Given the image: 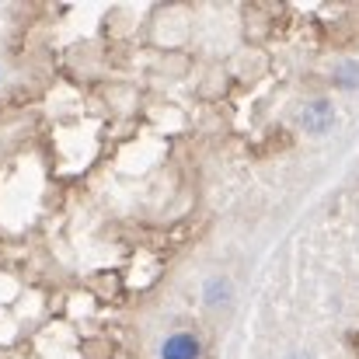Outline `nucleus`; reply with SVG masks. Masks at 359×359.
<instances>
[{
    "instance_id": "1",
    "label": "nucleus",
    "mask_w": 359,
    "mask_h": 359,
    "mask_svg": "<svg viewBox=\"0 0 359 359\" xmlns=\"http://www.w3.org/2000/svg\"><path fill=\"white\" fill-rule=\"evenodd\" d=\"M304 129L307 133H314V136H321V133H328L332 126H335V105L328 102V98H314V102H307L304 105Z\"/></svg>"
},
{
    "instance_id": "2",
    "label": "nucleus",
    "mask_w": 359,
    "mask_h": 359,
    "mask_svg": "<svg viewBox=\"0 0 359 359\" xmlns=\"http://www.w3.org/2000/svg\"><path fill=\"white\" fill-rule=\"evenodd\" d=\"M161 359H203V342L192 332H175L161 342Z\"/></svg>"
},
{
    "instance_id": "3",
    "label": "nucleus",
    "mask_w": 359,
    "mask_h": 359,
    "mask_svg": "<svg viewBox=\"0 0 359 359\" xmlns=\"http://www.w3.org/2000/svg\"><path fill=\"white\" fill-rule=\"evenodd\" d=\"M332 81H335V88H342V91H356L359 88V60H342V63H335Z\"/></svg>"
},
{
    "instance_id": "4",
    "label": "nucleus",
    "mask_w": 359,
    "mask_h": 359,
    "mask_svg": "<svg viewBox=\"0 0 359 359\" xmlns=\"http://www.w3.org/2000/svg\"><path fill=\"white\" fill-rule=\"evenodd\" d=\"M203 300H206L210 307L227 304V300H231V286H227V279H210V283L203 286Z\"/></svg>"
},
{
    "instance_id": "5",
    "label": "nucleus",
    "mask_w": 359,
    "mask_h": 359,
    "mask_svg": "<svg viewBox=\"0 0 359 359\" xmlns=\"http://www.w3.org/2000/svg\"><path fill=\"white\" fill-rule=\"evenodd\" d=\"M297 359H307V356H297Z\"/></svg>"
}]
</instances>
